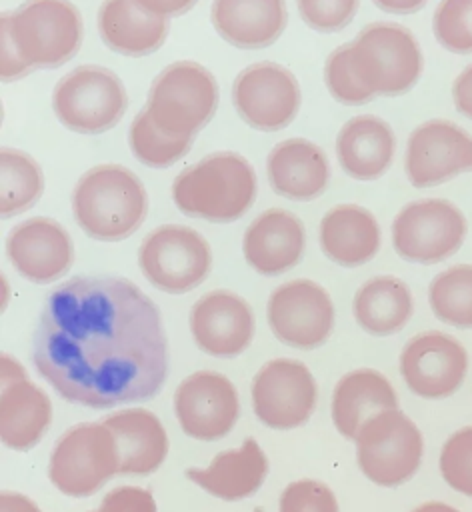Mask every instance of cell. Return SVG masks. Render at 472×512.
Returning <instances> with one entry per match:
<instances>
[{
  "label": "cell",
  "instance_id": "cell-28",
  "mask_svg": "<svg viewBox=\"0 0 472 512\" xmlns=\"http://www.w3.org/2000/svg\"><path fill=\"white\" fill-rule=\"evenodd\" d=\"M392 408H398L396 390L384 374L372 368L344 374L332 394V422L348 440L356 438L368 418Z\"/></svg>",
  "mask_w": 472,
  "mask_h": 512
},
{
  "label": "cell",
  "instance_id": "cell-15",
  "mask_svg": "<svg viewBox=\"0 0 472 512\" xmlns=\"http://www.w3.org/2000/svg\"><path fill=\"white\" fill-rule=\"evenodd\" d=\"M404 170L414 188H430L472 172V134L444 118L418 124L406 142Z\"/></svg>",
  "mask_w": 472,
  "mask_h": 512
},
{
  "label": "cell",
  "instance_id": "cell-37",
  "mask_svg": "<svg viewBox=\"0 0 472 512\" xmlns=\"http://www.w3.org/2000/svg\"><path fill=\"white\" fill-rule=\"evenodd\" d=\"M360 0H296L302 22L316 32H338L346 28L356 12Z\"/></svg>",
  "mask_w": 472,
  "mask_h": 512
},
{
  "label": "cell",
  "instance_id": "cell-29",
  "mask_svg": "<svg viewBox=\"0 0 472 512\" xmlns=\"http://www.w3.org/2000/svg\"><path fill=\"white\" fill-rule=\"evenodd\" d=\"M98 32L110 50L138 58L164 44L168 20L146 12L134 0H104L98 10Z\"/></svg>",
  "mask_w": 472,
  "mask_h": 512
},
{
  "label": "cell",
  "instance_id": "cell-21",
  "mask_svg": "<svg viewBox=\"0 0 472 512\" xmlns=\"http://www.w3.org/2000/svg\"><path fill=\"white\" fill-rule=\"evenodd\" d=\"M306 248L302 220L284 208L260 212L242 236V254L252 270L262 276H278L294 268Z\"/></svg>",
  "mask_w": 472,
  "mask_h": 512
},
{
  "label": "cell",
  "instance_id": "cell-9",
  "mask_svg": "<svg viewBox=\"0 0 472 512\" xmlns=\"http://www.w3.org/2000/svg\"><path fill=\"white\" fill-rule=\"evenodd\" d=\"M128 106L122 80L98 64L68 72L52 92V110L60 124L78 134H100L118 124Z\"/></svg>",
  "mask_w": 472,
  "mask_h": 512
},
{
  "label": "cell",
  "instance_id": "cell-42",
  "mask_svg": "<svg viewBox=\"0 0 472 512\" xmlns=\"http://www.w3.org/2000/svg\"><path fill=\"white\" fill-rule=\"evenodd\" d=\"M140 8H144L146 12L158 16V18H170V16H178L182 12H188L196 0H134Z\"/></svg>",
  "mask_w": 472,
  "mask_h": 512
},
{
  "label": "cell",
  "instance_id": "cell-25",
  "mask_svg": "<svg viewBox=\"0 0 472 512\" xmlns=\"http://www.w3.org/2000/svg\"><path fill=\"white\" fill-rule=\"evenodd\" d=\"M396 136L392 126L374 114L352 116L336 136V158L340 168L354 180H376L392 164Z\"/></svg>",
  "mask_w": 472,
  "mask_h": 512
},
{
  "label": "cell",
  "instance_id": "cell-3",
  "mask_svg": "<svg viewBox=\"0 0 472 512\" xmlns=\"http://www.w3.org/2000/svg\"><path fill=\"white\" fill-rule=\"evenodd\" d=\"M72 212L90 238L118 242L132 236L144 222L148 196L132 170L120 164H100L76 182Z\"/></svg>",
  "mask_w": 472,
  "mask_h": 512
},
{
  "label": "cell",
  "instance_id": "cell-2",
  "mask_svg": "<svg viewBox=\"0 0 472 512\" xmlns=\"http://www.w3.org/2000/svg\"><path fill=\"white\" fill-rule=\"evenodd\" d=\"M258 192L252 164L238 152H212L184 168L172 182V200L188 216L234 222L248 212Z\"/></svg>",
  "mask_w": 472,
  "mask_h": 512
},
{
  "label": "cell",
  "instance_id": "cell-40",
  "mask_svg": "<svg viewBox=\"0 0 472 512\" xmlns=\"http://www.w3.org/2000/svg\"><path fill=\"white\" fill-rule=\"evenodd\" d=\"M32 66L22 58L6 24H0V76L2 80H18L26 76Z\"/></svg>",
  "mask_w": 472,
  "mask_h": 512
},
{
  "label": "cell",
  "instance_id": "cell-23",
  "mask_svg": "<svg viewBox=\"0 0 472 512\" xmlns=\"http://www.w3.org/2000/svg\"><path fill=\"white\" fill-rule=\"evenodd\" d=\"M382 242L376 216L360 204H338L330 208L318 226V244L322 254L344 268H356L370 262Z\"/></svg>",
  "mask_w": 472,
  "mask_h": 512
},
{
  "label": "cell",
  "instance_id": "cell-38",
  "mask_svg": "<svg viewBox=\"0 0 472 512\" xmlns=\"http://www.w3.org/2000/svg\"><path fill=\"white\" fill-rule=\"evenodd\" d=\"M280 512H340L334 492L320 480L290 482L278 502Z\"/></svg>",
  "mask_w": 472,
  "mask_h": 512
},
{
  "label": "cell",
  "instance_id": "cell-43",
  "mask_svg": "<svg viewBox=\"0 0 472 512\" xmlns=\"http://www.w3.org/2000/svg\"><path fill=\"white\" fill-rule=\"evenodd\" d=\"M0 512H42V510L28 496H24L20 492H12V490H2Z\"/></svg>",
  "mask_w": 472,
  "mask_h": 512
},
{
  "label": "cell",
  "instance_id": "cell-19",
  "mask_svg": "<svg viewBox=\"0 0 472 512\" xmlns=\"http://www.w3.org/2000/svg\"><path fill=\"white\" fill-rule=\"evenodd\" d=\"M188 324L196 346L216 358L242 354L254 336L250 304L230 290H212L200 296L190 310Z\"/></svg>",
  "mask_w": 472,
  "mask_h": 512
},
{
  "label": "cell",
  "instance_id": "cell-5",
  "mask_svg": "<svg viewBox=\"0 0 472 512\" xmlns=\"http://www.w3.org/2000/svg\"><path fill=\"white\" fill-rule=\"evenodd\" d=\"M218 106V84L212 72L190 60L166 66L152 82L146 112L152 122L176 138H194Z\"/></svg>",
  "mask_w": 472,
  "mask_h": 512
},
{
  "label": "cell",
  "instance_id": "cell-31",
  "mask_svg": "<svg viewBox=\"0 0 472 512\" xmlns=\"http://www.w3.org/2000/svg\"><path fill=\"white\" fill-rule=\"evenodd\" d=\"M44 190V176L38 162L22 150L2 148L0 152V216L10 218L28 210Z\"/></svg>",
  "mask_w": 472,
  "mask_h": 512
},
{
  "label": "cell",
  "instance_id": "cell-14",
  "mask_svg": "<svg viewBox=\"0 0 472 512\" xmlns=\"http://www.w3.org/2000/svg\"><path fill=\"white\" fill-rule=\"evenodd\" d=\"M252 408L256 418L274 430L302 426L316 406V382L300 360L274 358L252 380Z\"/></svg>",
  "mask_w": 472,
  "mask_h": 512
},
{
  "label": "cell",
  "instance_id": "cell-33",
  "mask_svg": "<svg viewBox=\"0 0 472 512\" xmlns=\"http://www.w3.org/2000/svg\"><path fill=\"white\" fill-rule=\"evenodd\" d=\"M128 144L136 160L150 168H166L178 162L192 144V138H176L162 132L146 110H140L130 124Z\"/></svg>",
  "mask_w": 472,
  "mask_h": 512
},
{
  "label": "cell",
  "instance_id": "cell-26",
  "mask_svg": "<svg viewBox=\"0 0 472 512\" xmlns=\"http://www.w3.org/2000/svg\"><path fill=\"white\" fill-rule=\"evenodd\" d=\"M268 460L254 438H246L238 448L216 454L208 466H192L186 476L208 494L236 502L252 496L264 482Z\"/></svg>",
  "mask_w": 472,
  "mask_h": 512
},
{
  "label": "cell",
  "instance_id": "cell-10",
  "mask_svg": "<svg viewBox=\"0 0 472 512\" xmlns=\"http://www.w3.org/2000/svg\"><path fill=\"white\" fill-rule=\"evenodd\" d=\"M462 210L444 198L412 200L392 220V246L412 264H438L454 256L466 240Z\"/></svg>",
  "mask_w": 472,
  "mask_h": 512
},
{
  "label": "cell",
  "instance_id": "cell-34",
  "mask_svg": "<svg viewBox=\"0 0 472 512\" xmlns=\"http://www.w3.org/2000/svg\"><path fill=\"white\" fill-rule=\"evenodd\" d=\"M436 42L452 54H472V0H440L432 14Z\"/></svg>",
  "mask_w": 472,
  "mask_h": 512
},
{
  "label": "cell",
  "instance_id": "cell-17",
  "mask_svg": "<svg viewBox=\"0 0 472 512\" xmlns=\"http://www.w3.org/2000/svg\"><path fill=\"white\" fill-rule=\"evenodd\" d=\"M466 370V348L438 330L416 334L400 352V374L406 386L426 400L452 396L464 382Z\"/></svg>",
  "mask_w": 472,
  "mask_h": 512
},
{
  "label": "cell",
  "instance_id": "cell-27",
  "mask_svg": "<svg viewBox=\"0 0 472 512\" xmlns=\"http://www.w3.org/2000/svg\"><path fill=\"white\" fill-rule=\"evenodd\" d=\"M114 434L118 474H152L168 456V434L158 416L146 408H128L102 420Z\"/></svg>",
  "mask_w": 472,
  "mask_h": 512
},
{
  "label": "cell",
  "instance_id": "cell-22",
  "mask_svg": "<svg viewBox=\"0 0 472 512\" xmlns=\"http://www.w3.org/2000/svg\"><path fill=\"white\" fill-rule=\"evenodd\" d=\"M266 178L278 196L308 202L328 188L330 164L324 150L312 140L286 138L268 152Z\"/></svg>",
  "mask_w": 472,
  "mask_h": 512
},
{
  "label": "cell",
  "instance_id": "cell-35",
  "mask_svg": "<svg viewBox=\"0 0 472 512\" xmlns=\"http://www.w3.org/2000/svg\"><path fill=\"white\" fill-rule=\"evenodd\" d=\"M324 82L332 98L346 106H360L374 98V94L368 92L354 76L350 66V42L334 48L328 54L324 64Z\"/></svg>",
  "mask_w": 472,
  "mask_h": 512
},
{
  "label": "cell",
  "instance_id": "cell-39",
  "mask_svg": "<svg viewBox=\"0 0 472 512\" xmlns=\"http://www.w3.org/2000/svg\"><path fill=\"white\" fill-rule=\"evenodd\" d=\"M94 512H156V500L146 488L118 486L102 498Z\"/></svg>",
  "mask_w": 472,
  "mask_h": 512
},
{
  "label": "cell",
  "instance_id": "cell-12",
  "mask_svg": "<svg viewBox=\"0 0 472 512\" xmlns=\"http://www.w3.org/2000/svg\"><path fill=\"white\" fill-rule=\"evenodd\" d=\"M266 320L280 342L312 350L332 334L334 304L318 282L296 278L272 290L266 304Z\"/></svg>",
  "mask_w": 472,
  "mask_h": 512
},
{
  "label": "cell",
  "instance_id": "cell-36",
  "mask_svg": "<svg viewBox=\"0 0 472 512\" xmlns=\"http://www.w3.org/2000/svg\"><path fill=\"white\" fill-rule=\"evenodd\" d=\"M440 474L452 490L472 496V426L456 430L444 442Z\"/></svg>",
  "mask_w": 472,
  "mask_h": 512
},
{
  "label": "cell",
  "instance_id": "cell-24",
  "mask_svg": "<svg viewBox=\"0 0 472 512\" xmlns=\"http://www.w3.org/2000/svg\"><path fill=\"white\" fill-rule=\"evenodd\" d=\"M210 20L224 42L260 50L282 36L288 10L286 0H212Z\"/></svg>",
  "mask_w": 472,
  "mask_h": 512
},
{
  "label": "cell",
  "instance_id": "cell-44",
  "mask_svg": "<svg viewBox=\"0 0 472 512\" xmlns=\"http://www.w3.org/2000/svg\"><path fill=\"white\" fill-rule=\"evenodd\" d=\"M428 0H372V4L376 8H380L382 12H388V14H400V16H406V14H414L418 10H422L426 6Z\"/></svg>",
  "mask_w": 472,
  "mask_h": 512
},
{
  "label": "cell",
  "instance_id": "cell-20",
  "mask_svg": "<svg viewBox=\"0 0 472 512\" xmlns=\"http://www.w3.org/2000/svg\"><path fill=\"white\" fill-rule=\"evenodd\" d=\"M6 252L20 276L34 284L58 280L72 264L74 246L66 228L52 218H28L14 226Z\"/></svg>",
  "mask_w": 472,
  "mask_h": 512
},
{
  "label": "cell",
  "instance_id": "cell-16",
  "mask_svg": "<svg viewBox=\"0 0 472 512\" xmlns=\"http://www.w3.org/2000/svg\"><path fill=\"white\" fill-rule=\"evenodd\" d=\"M174 414L182 432L194 440L224 438L240 414L236 386L214 370L192 372L174 392Z\"/></svg>",
  "mask_w": 472,
  "mask_h": 512
},
{
  "label": "cell",
  "instance_id": "cell-32",
  "mask_svg": "<svg viewBox=\"0 0 472 512\" xmlns=\"http://www.w3.org/2000/svg\"><path fill=\"white\" fill-rule=\"evenodd\" d=\"M434 316L456 328H472V264H454L438 272L428 286Z\"/></svg>",
  "mask_w": 472,
  "mask_h": 512
},
{
  "label": "cell",
  "instance_id": "cell-45",
  "mask_svg": "<svg viewBox=\"0 0 472 512\" xmlns=\"http://www.w3.org/2000/svg\"><path fill=\"white\" fill-rule=\"evenodd\" d=\"M412 512H458V510L444 502H426V504H420L418 508H414Z\"/></svg>",
  "mask_w": 472,
  "mask_h": 512
},
{
  "label": "cell",
  "instance_id": "cell-13",
  "mask_svg": "<svg viewBox=\"0 0 472 512\" xmlns=\"http://www.w3.org/2000/svg\"><path fill=\"white\" fill-rule=\"evenodd\" d=\"M232 102L238 116L262 132H276L292 124L302 94L296 76L282 64L256 62L234 80Z\"/></svg>",
  "mask_w": 472,
  "mask_h": 512
},
{
  "label": "cell",
  "instance_id": "cell-7",
  "mask_svg": "<svg viewBox=\"0 0 472 512\" xmlns=\"http://www.w3.org/2000/svg\"><path fill=\"white\" fill-rule=\"evenodd\" d=\"M356 460L362 474L378 486H398L410 480L424 452L418 426L398 408L368 418L356 438Z\"/></svg>",
  "mask_w": 472,
  "mask_h": 512
},
{
  "label": "cell",
  "instance_id": "cell-1",
  "mask_svg": "<svg viewBox=\"0 0 472 512\" xmlns=\"http://www.w3.org/2000/svg\"><path fill=\"white\" fill-rule=\"evenodd\" d=\"M32 360L64 400L110 408L162 388L168 344L156 304L136 284L78 276L46 298Z\"/></svg>",
  "mask_w": 472,
  "mask_h": 512
},
{
  "label": "cell",
  "instance_id": "cell-8",
  "mask_svg": "<svg viewBox=\"0 0 472 512\" xmlns=\"http://www.w3.org/2000/svg\"><path fill=\"white\" fill-rule=\"evenodd\" d=\"M118 448L104 422H84L68 428L48 460L50 482L66 496L84 498L118 474Z\"/></svg>",
  "mask_w": 472,
  "mask_h": 512
},
{
  "label": "cell",
  "instance_id": "cell-6",
  "mask_svg": "<svg viewBox=\"0 0 472 512\" xmlns=\"http://www.w3.org/2000/svg\"><path fill=\"white\" fill-rule=\"evenodd\" d=\"M2 24L32 68L68 62L82 42V18L70 0H26L4 12Z\"/></svg>",
  "mask_w": 472,
  "mask_h": 512
},
{
  "label": "cell",
  "instance_id": "cell-30",
  "mask_svg": "<svg viewBox=\"0 0 472 512\" xmlns=\"http://www.w3.org/2000/svg\"><path fill=\"white\" fill-rule=\"evenodd\" d=\"M412 312L414 300L408 284L390 274L366 280L352 300L354 320L372 336L400 332L412 318Z\"/></svg>",
  "mask_w": 472,
  "mask_h": 512
},
{
  "label": "cell",
  "instance_id": "cell-11",
  "mask_svg": "<svg viewBox=\"0 0 472 512\" xmlns=\"http://www.w3.org/2000/svg\"><path fill=\"white\" fill-rule=\"evenodd\" d=\"M138 264L144 278L162 292L194 290L210 272L212 252L206 238L190 226L162 224L140 244Z\"/></svg>",
  "mask_w": 472,
  "mask_h": 512
},
{
  "label": "cell",
  "instance_id": "cell-4",
  "mask_svg": "<svg viewBox=\"0 0 472 512\" xmlns=\"http://www.w3.org/2000/svg\"><path fill=\"white\" fill-rule=\"evenodd\" d=\"M350 66L358 82L374 96H400L422 74V50L416 36L394 22H372L350 42Z\"/></svg>",
  "mask_w": 472,
  "mask_h": 512
},
{
  "label": "cell",
  "instance_id": "cell-41",
  "mask_svg": "<svg viewBox=\"0 0 472 512\" xmlns=\"http://www.w3.org/2000/svg\"><path fill=\"white\" fill-rule=\"evenodd\" d=\"M452 100L456 110L472 120V64L462 68V72L454 78Z\"/></svg>",
  "mask_w": 472,
  "mask_h": 512
},
{
  "label": "cell",
  "instance_id": "cell-18",
  "mask_svg": "<svg viewBox=\"0 0 472 512\" xmlns=\"http://www.w3.org/2000/svg\"><path fill=\"white\" fill-rule=\"evenodd\" d=\"M52 420V402L22 368L8 356H0V442L4 448L30 450L44 436Z\"/></svg>",
  "mask_w": 472,
  "mask_h": 512
},
{
  "label": "cell",
  "instance_id": "cell-46",
  "mask_svg": "<svg viewBox=\"0 0 472 512\" xmlns=\"http://www.w3.org/2000/svg\"><path fill=\"white\" fill-rule=\"evenodd\" d=\"M252 512H264V510H262V508H260V506H256V508H254V510H252Z\"/></svg>",
  "mask_w": 472,
  "mask_h": 512
}]
</instances>
